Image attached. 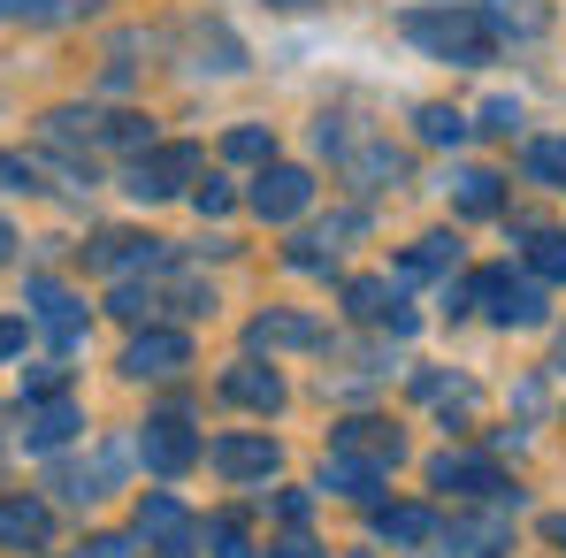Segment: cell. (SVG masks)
<instances>
[{"label":"cell","instance_id":"34","mask_svg":"<svg viewBox=\"0 0 566 558\" xmlns=\"http://www.w3.org/2000/svg\"><path fill=\"white\" fill-rule=\"evenodd\" d=\"M521 123H528V115H521V99H513V93H497L490 107H482V130H497V138H513Z\"/></svg>","mask_w":566,"mask_h":558},{"label":"cell","instance_id":"1","mask_svg":"<svg viewBox=\"0 0 566 558\" xmlns=\"http://www.w3.org/2000/svg\"><path fill=\"white\" fill-rule=\"evenodd\" d=\"M406 39L429 46V54L452 62V70H482V62L497 54V23H490L482 8H413V15H406Z\"/></svg>","mask_w":566,"mask_h":558},{"label":"cell","instance_id":"12","mask_svg":"<svg viewBox=\"0 0 566 558\" xmlns=\"http://www.w3.org/2000/svg\"><path fill=\"white\" fill-rule=\"evenodd\" d=\"M130 460H138V452L115 436V444H99V452H93V466H62V482H54V489H62L70 505H93V497H107V489L130 474Z\"/></svg>","mask_w":566,"mask_h":558},{"label":"cell","instance_id":"35","mask_svg":"<svg viewBox=\"0 0 566 558\" xmlns=\"http://www.w3.org/2000/svg\"><path fill=\"white\" fill-rule=\"evenodd\" d=\"M0 185H8V191H31V185H39V169H31L23 154H0Z\"/></svg>","mask_w":566,"mask_h":558},{"label":"cell","instance_id":"25","mask_svg":"<svg viewBox=\"0 0 566 558\" xmlns=\"http://www.w3.org/2000/svg\"><path fill=\"white\" fill-rule=\"evenodd\" d=\"M452 261H460V238H444V230H437V238H421V245L398 261V276H444Z\"/></svg>","mask_w":566,"mask_h":558},{"label":"cell","instance_id":"20","mask_svg":"<svg viewBox=\"0 0 566 558\" xmlns=\"http://www.w3.org/2000/svg\"><path fill=\"white\" fill-rule=\"evenodd\" d=\"M376 536L413 551V544H437V513L429 505H376Z\"/></svg>","mask_w":566,"mask_h":558},{"label":"cell","instance_id":"5","mask_svg":"<svg viewBox=\"0 0 566 558\" xmlns=\"http://www.w3.org/2000/svg\"><path fill=\"white\" fill-rule=\"evenodd\" d=\"M130 452L154 466V474H185V466L207 460V444H199V436L185 429V413H154V421L130 436Z\"/></svg>","mask_w":566,"mask_h":558},{"label":"cell","instance_id":"10","mask_svg":"<svg viewBox=\"0 0 566 558\" xmlns=\"http://www.w3.org/2000/svg\"><path fill=\"white\" fill-rule=\"evenodd\" d=\"M429 489H452V497H482V505H490V497H505L513 482L497 474V460H474V452H437V460H429Z\"/></svg>","mask_w":566,"mask_h":558},{"label":"cell","instance_id":"21","mask_svg":"<svg viewBox=\"0 0 566 558\" xmlns=\"http://www.w3.org/2000/svg\"><path fill=\"white\" fill-rule=\"evenodd\" d=\"M337 452H360V460L398 466V429H390V421H368V413H353V421H337Z\"/></svg>","mask_w":566,"mask_h":558},{"label":"cell","instance_id":"13","mask_svg":"<svg viewBox=\"0 0 566 558\" xmlns=\"http://www.w3.org/2000/svg\"><path fill=\"white\" fill-rule=\"evenodd\" d=\"M345 314H353V322H382L390 337H413V329H421V314L398 306L382 276H353V283H345Z\"/></svg>","mask_w":566,"mask_h":558},{"label":"cell","instance_id":"31","mask_svg":"<svg viewBox=\"0 0 566 558\" xmlns=\"http://www.w3.org/2000/svg\"><path fill=\"white\" fill-rule=\"evenodd\" d=\"M99 138H107V146L146 154V146H154V123H146V115H107V123H99Z\"/></svg>","mask_w":566,"mask_h":558},{"label":"cell","instance_id":"27","mask_svg":"<svg viewBox=\"0 0 566 558\" xmlns=\"http://www.w3.org/2000/svg\"><path fill=\"white\" fill-rule=\"evenodd\" d=\"M222 161H276V138H269L261 123H238V130L222 138Z\"/></svg>","mask_w":566,"mask_h":558},{"label":"cell","instance_id":"14","mask_svg":"<svg viewBox=\"0 0 566 558\" xmlns=\"http://www.w3.org/2000/svg\"><path fill=\"white\" fill-rule=\"evenodd\" d=\"M207 466H214L222 482H269V474H276V444H269V436H214V444H207Z\"/></svg>","mask_w":566,"mask_h":558},{"label":"cell","instance_id":"17","mask_svg":"<svg viewBox=\"0 0 566 558\" xmlns=\"http://www.w3.org/2000/svg\"><path fill=\"white\" fill-rule=\"evenodd\" d=\"M222 398L245 413H283V375L261 360H238V368H222Z\"/></svg>","mask_w":566,"mask_h":558},{"label":"cell","instance_id":"3","mask_svg":"<svg viewBox=\"0 0 566 558\" xmlns=\"http://www.w3.org/2000/svg\"><path fill=\"white\" fill-rule=\"evenodd\" d=\"M513 513H521V489L490 497V513H452V520H437V536H444L460 558H490L505 536H513Z\"/></svg>","mask_w":566,"mask_h":558},{"label":"cell","instance_id":"24","mask_svg":"<svg viewBox=\"0 0 566 558\" xmlns=\"http://www.w3.org/2000/svg\"><path fill=\"white\" fill-rule=\"evenodd\" d=\"M199 544H207V558H253V536H245L238 513H214V520L199 528Z\"/></svg>","mask_w":566,"mask_h":558},{"label":"cell","instance_id":"9","mask_svg":"<svg viewBox=\"0 0 566 558\" xmlns=\"http://www.w3.org/2000/svg\"><path fill=\"white\" fill-rule=\"evenodd\" d=\"M77 429H85L77 398H31V406L15 413V436H23V452H62Z\"/></svg>","mask_w":566,"mask_h":558},{"label":"cell","instance_id":"38","mask_svg":"<svg viewBox=\"0 0 566 558\" xmlns=\"http://www.w3.org/2000/svg\"><path fill=\"white\" fill-rule=\"evenodd\" d=\"M31 398H62V368H31V382H23V406Z\"/></svg>","mask_w":566,"mask_h":558},{"label":"cell","instance_id":"43","mask_svg":"<svg viewBox=\"0 0 566 558\" xmlns=\"http://www.w3.org/2000/svg\"><path fill=\"white\" fill-rule=\"evenodd\" d=\"M544 536H552V544L566 551V513H552V520H544Z\"/></svg>","mask_w":566,"mask_h":558},{"label":"cell","instance_id":"36","mask_svg":"<svg viewBox=\"0 0 566 558\" xmlns=\"http://www.w3.org/2000/svg\"><path fill=\"white\" fill-rule=\"evenodd\" d=\"M191 207H199V214H230V185H222V177H207V185L191 191Z\"/></svg>","mask_w":566,"mask_h":558},{"label":"cell","instance_id":"23","mask_svg":"<svg viewBox=\"0 0 566 558\" xmlns=\"http://www.w3.org/2000/svg\"><path fill=\"white\" fill-rule=\"evenodd\" d=\"M413 398L437 406V413H452V421L474 413V382H460V375H413Z\"/></svg>","mask_w":566,"mask_h":558},{"label":"cell","instance_id":"40","mask_svg":"<svg viewBox=\"0 0 566 558\" xmlns=\"http://www.w3.org/2000/svg\"><path fill=\"white\" fill-rule=\"evenodd\" d=\"M85 558H138V551H130V536H93Z\"/></svg>","mask_w":566,"mask_h":558},{"label":"cell","instance_id":"44","mask_svg":"<svg viewBox=\"0 0 566 558\" xmlns=\"http://www.w3.org/2000/svg\"><path fill=\"white\" fill-rule=\"evenodd\" d=\"M8 245H15V238H8V222H0V261H8Z\"/></svg>","mask_w":566,"mask_h":558},{"label":"cell","instance_id":"41","mask_svg":"<svg viewBox=\"0 0 566 558\" xmlns=\"http://www.w3.org/2000/svg\"><path fill=\"white\" fill-rule=\"evenodd\" d=\"M15 352H23V322H15V314H0V360H15Z\"/></svg>","mask_w":566,"mask_h":558},{"label":"cell","instance_id":"8","mask_svg":"<svg viewBox=\"0 0 566 558\" xmlns=\"http://www.w3.org/2000/svg\"><path fill=\"white\" fill-rule=\"evenodd\" d=\"M191 368V337L185 329H161V322H146L130 345H123V375H138V382H161V375Z\"/></svg>","mask_w":566,"mask_h":558},{"label":"cell","instance_id":"4","mask_svg":"<svg viewBox=\"0 0 566 558\" xmlns=\"http://www.w3.org/2000/svg\"><path fill=\"white\" fill-rule=\"evenodd\" d=\"M191 177H199V146H146V154L130 161L123 191H130V199H177Z\"/></svg>","mask_w":566,"mask_h":558},{"label":"cell","instance_id":"28","mask_svg":"<svg viewBox=\"0 0 566 558\" xmlns=\"http://www.w3.org/2000/svg\"><path fill=\"white\" fill-rule=\"evenodd\" d=\"M413 123H421V138H429V146H468V115H452V107H421V115H413Z\"/></svg>","mask_w":566,"mask_h":558},{"label":"cell","instance_id":"19","mask_svg":"<svg viewBox=\"0 0 566 558\" xmlns=\"http://www.w3.org/2000/svg\"><path fill=\"white\" fill-rule=\"evenodd\" d=\"M46 536H54V513L39 497H0V544L8 551H39Z\"/></svg>","mask_w":566,"mask_h":558},{"label":"cell","instance_id":"32","mask_svg":"<svg viewBox=\"0 0 566 558\" xmlns=\"http://www.w3.org/2000/svg\"><path fill=\"white\" fill-rule=\"evenodd\" d=\"M15 15H23V23H62L70 0H0V23H15Z\"/></svg>","mask_w":566,"mask_h":558},{"label":"cell","instance_id":"30","mask_svg":"<svg viewBox=\"0 0 566 558\" xmlns=\"http://www.w3.org/2000/svg\"><path fill=\"white\" fill-rule=\"evenodd\" d=\"M528 177L536 185H566V138H536L528 146Z\"/></svg>","mask_w":566,"mask_h":558},{"label":"cell","instance_id":"39","mask_svg":"<svg viewBox=\"0 0 566 558\" xmlns=\"http://www.w3.org/2000/svg\"><path fill=\"white\" fill-rule=\"evenodd\" d=\"M269 558H322V544H314V536H306V528H291V536H283L276 551Z\"/></svg>","mask_w":566,"mask_h":558},{"label":"cell","instance_id":"16","mask_svg":"<svg viewBox=\"0 0 566 558\" xmlns=\"http://www.w3.org/2000/svg\"><path fill=\"white\" fill-rule=\"evenodd\" d=\"M138 536H146L154 551H191L199 528H191V513L169 497V489H146V497H138Z\"/></svg>","mask_w":566,"mask_h":558},{"label":"cell","instance_id":"42","mask_svg":"<svg viewBox=\"0 0 566 558\" xmlns=\"http://www.w3.org/2000/svg\"><path fill=\"white\" fill-rule=\"evenodd\" d=\"M437 298H444V314H468V276H444Z\"/></svg>","mask_w":566,"mask_h":558},{"label":"cell","instance_id":"22","mask_svg":"<svg viewBox=\"0 0 566 558\" xmlns=\"http://www.w3.org/2000/svg\"><path fill=\"white\" fill-rule=\"evenodd\" d=\"M452 207H460V214H497V207H505V177H497V169H460V177H452Z\"/></svg>","mask_w":566,"mask_h":558},{"label":"cell","instance_id":"45","mask_svg":"<svg viewBox=\"0 0 566 558\" xmlns=\"http://www.w3.org/2000/svg\"><path fill=\"white\" fill-rule=\"evenodd\" d=\"M559 368H566V337H559Z\"/></svg>","mask_w":566,"mask_h":558},{"label":"cell","instance_id":"7","mask_svg":"<svg viewBox=\"0 0 566 558\" xmlns=\"http://www.w3.org/2000/svg\"><path fill=\"white\" fill-rule=\"evenodd\" d=\"M23 306H31V322H39L62 352L85 337V298H77V291H62L54 276H31V283H23Z\"/></svg>","mask_w":566,"mask_h":558},{"label":"cell","instance_id":"6","mask_svg":"<svg viewBox=\"0 0 566 558\" xmlns=\"http://www.w3.org/2000/svg\"><path fill=\"white\" fill-rule=\"evenodd\" d=\"M306 207H314V177L291 169V161H261V177H253V214H261V222H298Z\"/></svg>","mask_w":566,"mask_h":558},{"label":"cell","instance_id":"33","mask_svg":"<svg viewBox=\"0 0 566 558\" xmlns=\"http://www.w3.org/2000/svg\"><path fill=\"white\" fill-rule=\"evenodd\" d=\"M398 169H406V161H398V154H390V146H368V154H360V161H353V177H360V185L376 191L382 177H398Z\"/></svg>","mask_w":566,"mask_h":558},{"label":"cell","instance_id":"18","mask_svg":"<svg viewBox=\"0 0 566 558\" xmlns=\"http://www.w3.org/2000/svg\"><path fill=\"white\" fill-rule=\"evenodd\" d=\"M382 482H390V466H382V460H360V452H329V460H322V489H337V497L376 505Z\"/></svg>","mask_w":566,"mask_h":558},{"label":"cell","instance_id":"29","mask_svg":"<svg viewBox=\"0 0 566 558\" xmlns=\"http://www.w3.org/2000/svg\"><path fill=\"white\" fill-rule=\"evenodd\" d=\"M107 306H115V314H123V322H154V314H161V291H154V283H115V298H107Z\"/></svg>","mask_w":566,"mask_h":558},{"label":"cell","instance_id":"2","mask_svg":"<svg viewBox=\"0 0 566 558\" xmlns=\"http://www.w3.org/2000/svg\"><path fill=\"white\" fill-rule=\"evenodd\" d=\"M468 306H482L505 329H528V322H544V283H513V269H474Z\"/></svg>","mask_w":566,"mask_h":558},{"label":"cell","instance_id":"26","mask_svg":"<svg viewBox=\"0 0 566 558\" xmlns=\"http://www.w3.org/2000/svg\"><path fill=\"white\" fill-rule=\"evenodd\" d=\"M528 269L544 283H566V230H528Z\"/></svg>","mask_w":566,"mask_h":558},{"label":"cell","instance_id":"15","mask_svg":"<svg viewBox=\"0 0 566 558\" xmlns=\"http://www.w3.org/2000/svg\"><path fill=\"white\" fill-rule=\"evenodd\" d=\"M177 253L161 245V238H130V230H107L93 238V269L99 276H130V269H169Z\"/></svg>","mask_w":566,"mask_h":558},{"label":"cell","instance_id":"37","mask_svg":"<svg viewBox=\"0 0 566 558\" xmlns=\"http://www.w3.org/2000/svg\"><path fill=\"white\" fill-rule=\"evenodd\" d=\"M306 513H314V497H306V489H283V497H276V520H283V528H298Z\"/></svg>","mask_w":566,"mask_h":558},{"label":"cell","instance_id":"11","mask_svg":"<svg viewBox=\"0 0 566 558\" xmlns=\"http://www.w3.org/2000/svg\"><path fill=\"white\" fill-rule=\"evenodd\" d=\"M322 345V322L314 314H291V306H269L245 322V352H314Z\"/></svg>","mask_w":566,"mask_h":558}]
</instances>
